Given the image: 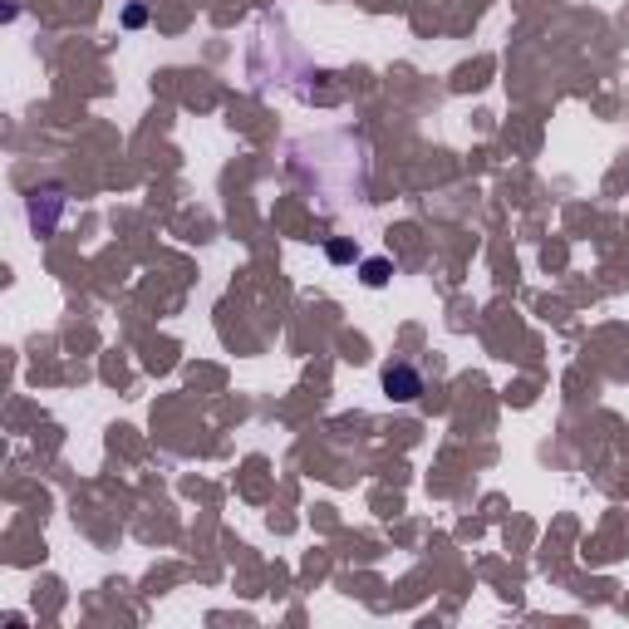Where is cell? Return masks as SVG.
I'll return each mask as SVG.
<instances>
[{
  "instance_id": "1",
  "label": "cell",
  "mask_w": 629,
  "mask_h": 629,
  "mask_svg": "<svg viewBox=\"0 0 629 629\" xmlns=\"http://www.w3.org/2000/svg\"><path fill=\"white\" fill-rule=\"evenodd\" d=\"M64 207H69V192H64L59 182L30 187V197H25V217H30L35 236H55L59 222H64Z\"/></svg>"
},
{
  "instance_id": "2",
  "label": "cell",
  "mask_w": 629,
  "mask_h": 629,
  "mask_svg": "<svg viewBox=\"0 0 629 629\" xmlns=\"http://www.w3.org/2000/svg\"><path fill=\"white\" fill-rule=\"evenodd\" d=\"M379 384H384V394H389L394 403H413V399H423V374H418L413 364H403V359H394V364H384Z\"/></svg>"
},
{
  "instance_id": "3",
  "label": "cell",
  "mask_w": 629,
  "mask_h": 629,
  "mask_svg": "<svg viewBox=\"0 0 629 629\" xmlns=\"http://www.w3.org/2000/svg\"><path fill=\"white\" fill-rule=\"evenodd\" d=\"M389 276H394V261H389V256H369V261L359 266V281H364L369 290L389 286Z\"/></svg>"
},
{
  "instance_id": "4",
  "label": "cell",
  "mask_w": 629,
  "mask_h": 629,
  "mask_svg": "<svg viewBox=\"0 0 629 629\" xmlns=\"http://www.w3.org/2000/svg\"><path fill=\"white\" fill-rule=\"evenodd\" d=\"M325 256H330V261H335V266H349V261H354V256H359V246H354V241H349V236H335V241H330V246H325Z\"/></svg>"
},
{
  "instance_id": "5",
  "label": "cell",
  "mask_w": 629,
  "mask_h": 629,
  "mask_svg": "<svg viewBox=\"0 0 629 629\" xmlns=\"http://www.w3.org/2000/svg\"><path fill=\"white\" fill-rule=\"evenodd\" d=\"M148 25V5H128L123 10V30H143Z\"/></svg>"
}]
</instances>
